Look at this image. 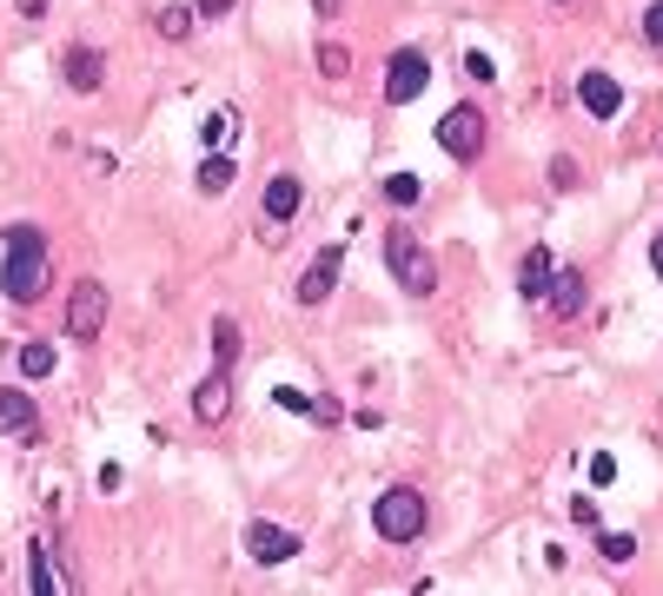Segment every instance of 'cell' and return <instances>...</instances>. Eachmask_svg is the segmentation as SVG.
<instances>
[{"mask_svg":"<svg viewBox=\"0 0 663 596\" xmlns=\"http://www.w3.org/2000/svg\"><path fill=\"white\" fill-rule=\"evenodd\" d=\"M232 7H239V0H193V13H199V20H226Z\"/></svg>","mask_w":663,"mask_h":596,"instance_id":"1f68e13d","label":"cell"},{"mask_svg":"<svg viewBox=\"0 0 663 596\" xmlns=\"http://www.w3.org/2000/svg\"><path fill=\"white\" fill-rule=\"evenodd\" d=\"M591 484H618V458L598 451V458H591Z\"/></svg>","mask_w":663,"mask_h":596,"instance_id":"f546056e","label":"cell"},{"mask_svg":"<svg viewBox=\"0 0 663 596\" xmlns=\"http://www.w3.org/2000/svg\"><path fill=\"white\" fill-rule=\"evenodd\" d=\"M60 73H66V86H73V93H100V80H106V60H100L93 46H66Z\"/></svg>","mask_w":663,"mask_h":596,"instance_id":"5bb4252c","label":"cell"},{"mask_svg":"<svg viewBox=\"0 0 663 596\" xmlns=\"http://www.w3.org/2000/svg\"><path fill=\"white\" fill-rule=\"evenodd\" d=\"M319 73H325V80H345V73H352V53H345L339 40H319Z\"/></svg>","mask_w":663,"mask_h":596,"instance_id":"603a6c76","label":"cell"},{"mask_svg":"<svg viewBox=\"0 0 663 596\" xmlns=\"http://www.w3.org/2000/svg\"><path fill=\"white\" fill-rule=\"evenodd\" d=\"M644 40H651V46H663V0H651V7H644Z\"/></svg>","mask_w":663,"mask_h":596,"instance_id":"83f0119b","label":"cell"},{"mask_svg":"<svg viewBox=\"0 0 663 596\" xmlns=\"http://www.w3.org/2000/svg\"><path fill=\"white\" fill-rule=\"evenodd\" d=\"M425 524H432V504H425L418 484H392V491L372 498V531H379L385 544H418Z\"/></svg>","mask_w":663,"mask_h":596,"instance_id":"7a4b0ae2","label":"cell"},{"mask_svg":"<svg viewBox=\"0 0 663 596\" xmlns=\"http://www.w3.org/2000/svg\"><path fill=\"white\" fill-rule=\"evenodd\" d=\"M0 431L20 438V445H40V411L20 385H0Z\"/></svg>","mask_w":663,"mask_h":596,"instance_id":"9c48e42d","label":"cell"},{"mask_svg":"<svg viewBox=\"0 0 663 596\" xmlns=\"http://www.w3.org/2000/svg\"><path fill=\"white\" fill-rule=\"evenodd\" d=\"M27 571H33V596H60V590H66V577L53 571V551H46V544H27Z\"/></svg>","mask_w":663,"mask_h":596,"instance_id":"e0dca14e","label":"cell"},{"mask_svg":"<svg viewBox=\"0 0 663 596\" xmlns=\"http://www.w3.org/2000/svg\"><path fill=\"white\" fill-rule=\"evenodd\" d=\"M46 265H53L46 232L27 226V219L7 226V239H0V285H7L13 305H40V292H46Z\"/></svg>","mask_w":663,"mask_h":596,"instance_id":"6da1fadb","label":"cell"},{"mask_svg":"<svg viewBox=\"0 0 663 596\" xmlns=\"http://www.w3.org/2000/svg\"><path fill=\"white\" fill-rule=\"evenodd\" d=\"M551 186H558V192H578V186H584V179H578V159H571V153H558V159H551Z\"/></svg>","mask_w":663,"mask_h":596,"instance_id":"d4e9b609","label":"cell"},{"mask_svg":"<svg viewBox=\"0 0 663 596\" xmlns=\"http://www.w3.org/2000/svg\"><path fill=\"white\" fill-rule=\"evenodd\" d=\"M651 265H657V279H663V232H657V245H651Z\"/></svg>","mask_w":663,"mask_h":596,"instance_id":"e575fe53","label":"cell"},{"mask_svg":"<svg viewBox=\"0 0 663 596\" xmlns=\"http://www.w3.org/2000/svg\"><path fill=\"white\" fill-rule=\"evenodd\" d=\"M312 13H319V20H325V13H339V0H312Z\"/></svg>","mask_w":663,"mask_h":596,"instance_id":"836d02e7","label":"cell"},{"mask_svg":"<svg viewBox=\"0 0 663 596\" xmlns=\"http://www.w3.org/2000/svg\"><path fill=\"white\" fill-rule=\"evenodd\" d=\"M299 199H305V186H299L292 172L266 179V199H259V226H286V219H299Z\"/></svg>","mask_w":663,"mask_h":596,"instance_id":"8fae6325","label":"cell"},{"mask_svg":"<svg viewBox=\"0 0 663 596\" xmlns=\"http://www.w3.org/2000/svg\"><path fill=\"white\" fill-rule=\"evenodd\" d=\"M272 398H279V405H286V411H299V418H305V411H312V398H305V391H299V385H279V391H272Z\"/></svg>","mask_w":663,"mask_h":596,"instance_id":"4316f807","label":"cell"},{"mask_svg":"<svg viewBox=\"0 0 663 596\" xmlns=\"http://www.w3.org/2000/svg\"><path fill=\"white\" fill-rule=\"evenodd\" d=\"M226 411H232V378L213 365V378H199V391H193V418L199 425H226Z\"/></svg>","mask_w":663,"mask_h":596,"instance_id":"4fadbf2b","label":"cell"},{"mask_svg":"<svg viewBox=\"0 0 663 596\" xmlns=\"http://www.w3.org/2000/svg\"><path fill=\"white\" fill-rule=\"evenodd\" d=\"M598 557H604V564H631V557H638V537H631V531H604V537H598Z\"/></svg>","mask_w":663,"mask_h":596,"instance_id":"7402d4cb","label":"cell"},{"mask_svg":"<svg viewBox=\"0 0 663 596\" xmlns=\"http://www.w3.org/2000/svg\"><path fill=\"white\" fill-rule=\"evenodd\" d=\"M385 265H392V279H398L412 299H432V292H438V259L418 245L412 226H392V232H385Z\"/></svg>","mask_w":663,"mask_h":596,"instance_id":"3957f363","label":"cell"},{"mask_svg":"<svg viewBox=\"0 0 663 596\" xmlns=\"http://www.w3.org/2000/svg\"><path fill=\"white\" fill-rule=\"evenodd\" d=\"M558 7H571V0H558Z\"/></svg>","mask_w":663,"mask_h":596,"instance_id":"d590c367","label":"cell"},{"mask_svg":"<svg viewBox=\"0 0 663 596\" xmlns=\"http://www.w3.org/2000/svg\"><path fill=\"white\" fill-rule=\"evenodd\" d=\"M578 100H584L591 119H618L624 113V86L611 73H578Z\"/></svg>","mask_w":663,"mask_h":596,"instance_id":"30bf717a","label":"cell"},{"mask_svg":"<svg viewBox=\"0 0 663 596\" xmlns=\"http://www.w3.org/2000/svg\"><path fill=\"white\" fill-rule=\"evenodd\" d=\"M385 199H392L398 212H412V206L425 199V179H418V172H392V179H385Z\"/></svg>","mask_w":663,"mask_h":596,"instance_id":"ffe728a7","label":"cell"},{"mask_svg":"<svg viewBox=\"0 0 663 596\" xmlns=\"http://www.w3.org/2000/svg\"><path fill=\"white\" fill-rule=\"evenodd\" d=\"M485 139H491V133H485V113H478V106H452V113L438 119V146H445L452 159H478Z\"/></svg>","mask_w":663,"mask_h":596,"instance_id":"5b68a950","label":"cell"},{"mask_svg":"<svg viewBox=\"0 0 663 596\" xmlns=\"http://www.w3.org/2000/svg\"><path fill=\"white\" fill-rule=\"evenodd\" d=\"M571 517H578L584 531H598V498H571Z\"/></svg>","mask_w":663,"mask_h":596,"instance_id":"4dcf8cb0","label":"cell"},{"mask_svg":"<svg viewBox=\"0 0 663 596\" xmlns=\"http://www.w3.org/2000/svg\"><path fill=\"white\" fill-rule=\"evenodd\" d=\"M545 305L558 312V318H584V305H591V279L571 265V272H551V292H545Z\"/></svg>","mask_w":663,"mask_h":596,"instance_id":"7c38bea8","label":"cell"},{"mask_svg":"<svg viewBox=\"0 0 663 596\" xmlns=\"http://www.w3.org/2000/svg\"><path fill=\"white\" fill-rule=\"evenodd\" d=\"M339 272H345V245H325L305 272H299V305H325L339 292Z\"/></svg>","mask_w":663,"mask_h":596,"instance_id":"52a82bcc","label":"cell"},{"mask_svg":"<svg viewBox=\"0 0 663 596\" xmlns=\"http://www.w3.org/2000/svg\"><path fill=\"white\" fill-rule=\"evenodd\" d=\"M425 80H432L425 46H398V53L385 60V100H392V106H412V100L425 93Z\"/></svg>","mask_w":663,"mask_h":596,"instance_id":"277c9868","label":"cell"},{"mask_svg":"<svg viewBox=\"0 0 663 596\" xmlns=\"http://www.w3.org/2000/svg\"><path fill=\"white\" fill-rule=\"evenodd\" d=\"M232 179H239V172H232V159H226V153H206V159H199V172H193V186H199L206 199L232 192Z\"/></svg>","mask_w":663,"mask_h":596,"instance_id":"2e32d148","label":"cell"},{"mask_svg":"<svg viewBox=\"0 0 663 596\" xmlns=\"http://www.w3.org/2000/svg\"><path fill=\"white\" fill-rule=\"evenodd\" d=\"M305 544L286 531V524H246V557L252 564H292Z\"/></svg>","mask_w":663,"mask_h":596,"instance_id":"ba28073f","label":"cell"},{"mask_svg":"<svg viewBox=\"0 0 663 596\" xmlns=\"http://www.w3.org/2000/svg\"><path fill=\"white\" fill-rule=\"evenodd\" d=\"M465 73H472V80H478V86H485V80H498V66H491V53H478V46H472V53H465Z\"/></svg>","mask_w":663,"mask_h":596,"instance_id":"484cf974","label":"cell"},{"mask_svg":"<svg viewBox=\"0 0 663 596\" xmlns=\"http://www.w3.org/2000/svg\"><path fill=\"white\" fill-rule=\"evenodd\" d=\"M20 13H27V20H40V13H46V0H20Z\"/></svg>","mask_w":663,"mask_h":596,"instance_id":"d6a6232c","label":"cell"},{"mask_svg":"<svg viewBox=\"0 0 663 596\" xmlns=\"http://www.w3.org/2000/svg\"><path fill=\"white\" fill-rule=\"evenodd\" d=\"M46 372H53V345H40V338L20 345V378H46Z\"/></svg>","mask_w":663,"mask_h":596,"instance_id":"cb8c5ba5","label":"cell"},{"mask_svg":"<svg viewBox=\"0 0 663 596\" xmlns=\"http://www.w3.org/2000/svg\"><path fill=\"white\" fill-rule=\"evenodd\" d=\"M232 126H239V113H232V106H213V113H206V126H199L206 153H213V146H226V139H232Z\"/></svg>","mask_w":663,"mask_h":596,"instance_id":"44dd1931","label":"cell"},{"mask_svg":"<svg viewBox=\"0 0 663 596\" xmlns=\"http://www.w3.org/2000/svg\"><path fill=\"white\" fill-rule=\"evenodd\" d=\"M206 338H213V365H219V372H232V358H239V318H226V312H219Z\"/></svg>","mask_w":663,"mask_h":596,"instance_id":"ac0fdd59","label":"cell"},{"mask_svg":"<svg viewBox=\"0 0 663 596\" xmlns=\"http://www.w3.org/2000/svg\"><path fill=\"white\" fill-rule=\"evenodd\" d=\"M551 272H558V265H551V252H545V245H531V252H525V265H518V299H525V305H545Z\"/></svg>","mask_w":663,"mask_h":596,"instance_id":"9a60e30c","label":"cell"},{"mask_svg":"<svg viewBox=\"0 0 663 596\" xmlns=\"http://www.w3.org/2000/svg\"><path fill=\"white\" fill-rule=\"evenodd\" d=\"M193 20H199L193 7H159V13H153V27H159V40H193Z\"/></svg>","mask_w":663,"mask_h":596,"instance_id":"d6986e66","label":"cell"},{"mask_svg":"<svg viewBox=\"0 0 663 596\" xmlns=\"http://www.w3.org/2000/svg\"><path fill=\"white\" fill-rule=\"evenodd\" d=\"M305 418H312V425H339V398H312Z\"/></svg>","mask_w":663,"mask_h":596,"instance_id":"f1b7e54d","label":"cell"},{"mask_svg":"<svg viewBox=\"0 0 663 596\" xmlns=\"http://www.w3.org/2000/svg\"><path fill=\"white\" fill-rule=\"evenodd\" d=\"M100 332H106V285L80 279L66 292V338H100Z\"/></svg>","mask_w":663,"mask_h":596,"instance_id":"8992f818","label":"cell"}]
</instances>
